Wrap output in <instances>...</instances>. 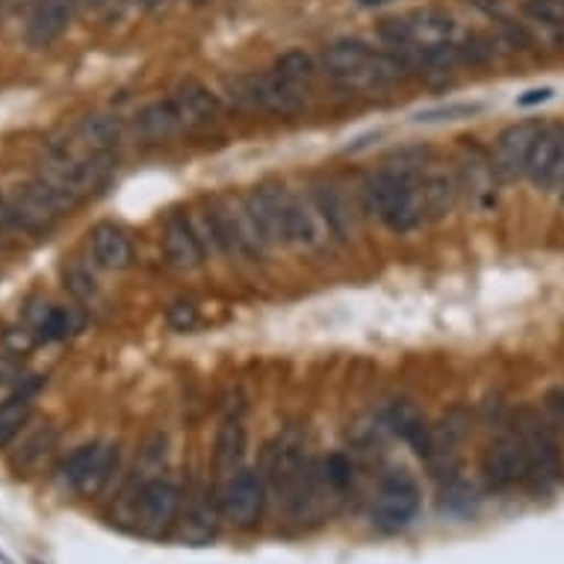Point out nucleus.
Instances as JSON below:
<instances>
[{
	"mask_svg": "<svg viewBox=\"0 0 564 564\" xmlns=\"http://www.w3.org/2000/svg\"><path fill=\"white\" fill-rule=\"evenodd\" d=\"M0 564H12V562H10V558H7V555L0 553Z\"/></svg>",
	"mask_w": 564,
	"mask_h": 564,
	"instance_id": "c9c22d12",
	"label": "nucleus"
},
{
	"mask_svg": "<svg viewBox=\"0 0 564 564\" xmlns=\"http://www.w3.org/2000/svg\"><path fill=\"white\" fill-rule=\"evenodd\" d=\"M112 175V158L107 151H86L84 158H72L68 151H56L45 163L42 181L51 184L68 202L77 204L86 195L98 193Z\"/></svg>",
	"mask_w": 564,
	"mask_h": 564,
	"instance_id": "f03ea898",
	"label": "nucleus"
},
{
	"mask_svg": "<svg viewBox=\"0 0 564 564\" xmlns=\"http://www.w3.org/2000/svg\"><path fill=\"white\" fill-rule=\"evenodd\" d=\"M137 3H142V7H160V3H163V0H137Z\"/></svg>",
	"mask_w": 564,
	"mask_h": 564,
	"instance_id": "72a5a7b5",
	"label": "nucleus"
},
{
	"mask_svg": "<svg viewBox=\"0 0 564 564\" xmlns=\"http://www.w3.org/2000/svg\"><path fill=\"white\" fill-rule=\"evenodd\" d=\"M337 237L334 225L328 223L323 204L316 198V193H290L288 204V240L302 249H323L325 242Z\"/></svg>",
	"mask_w": 564,
	"mask_h": 564,
	"instance_id": "9b49d317",
	"label": "nucleus"
},
{
	"mask_svg": "<svg viewBox=\"0 0 564 564\" xmlns=\"http://www.w3.org/2000/svg\"><path fill=\"white\" fill-rule=\"evenodd\" d=\"M33 564H39V562H33Z\"/></svg>",
	"mask_w": 564,
	"mask_h": 564,
	"instance_id": "58836bf2",
	"label": "nucleus"
},
{
	"mask_svg": "<svg viewBox=\"0 0 564 564\" xmlns=\"http://www.w3.org/2000/svg\"><path fill=\"white\" fill-rule=\"evenodd\" d=\"M275 72L278 75L288 77V80H293V84H307V80L316 75V63H314V56L307 54V51L293 47V51H288V54L278 56Z\"/></svg>",
	"mask_w": 564,
	"mask_h": 564,
	"instance_id": "cd10ccee",
	"label": "nucleus"
},
{
	"mask_svg": "<svg viewBox=\"0 0 564 564\" xmlns=\"http://www.w3.org/2000/svg\"><path fill=\"white\" fill-rule=\"evenodd\" d=\"M77 0H39L28 19V42L33 47L54 45L75 19Z\"/></svg>",
	"mask_w": 564,
	"mask_h": 564,
	"instance_id": "2eb2a0df",
	"label": "nucleus"
},
{
	"mask_svg": "<svg viewBox=\"0 0 564 564\" xmlns=\"http://www.w3.org/2000/svg\"><path fill=\"white\" fill-rule=\"evenodd\" d=\"M33 411V388H19L0 402V449L21 435Z\"/></svg>",
	"mask_w": 564,
	"mask_h": 564,
	"instance_id": "b1692460",
	"label": "nucleus"
},
{
	"mask_svg": "<svg viewBox=\"0 0 564 564\" xmlns=\"http://www.w3.org/2000/svg\"><path fill=\"white\" fill-rule=\"evenodd\" d=\"M514 432L527 446L529 458H532V470H535V485H546L562 476V455H558V444H555L553 432L546 426L541 416L532 411H523L514 420Z\"/></svg>",
	"mask_w": 564,
	"mask_h": 564,
	"instance_id": "f8f14e48",
	"label": "nucleus"
},
{
	"mask_svg": "<svg viewBox=\"0 0 564 564\" xmlns=\"http://www.w3.org/2000/svg\"><path fill=\"white\" fill-rule=\"evenodd\" d=\"M89 242H93V258L101 269H110V272H119V269H128L133 263V242L119 225L101 223L95 225L93 234H89Z\"/></svg>",
	"mask_w": 564,
	"mask_h": 564,
	"instance_id": "f3484780",
	"label": "nucleus"
},
{
	"mask_svg": "<svg viewBox=\"0 0 564 564\" xmlns=\"http://www.w3.org/2000/svg\"><path fill=\"white\" fill-rule=\"evenodd\" d=\"M562 198H564V184H562Z\"/></svg>",
	"mask_w": 564,
	"mask_h": 564,
	"instance_id": "e433bc0d",
	"label": "nucleus"
},
{
	"mask_svg": "<svg viewBox=\"0 0 564 564\" xmlns=\"http://www.w3.org/2000/svg\"><path fill=\"white\" fill-rule=\"evenodd\" d=\"M249 210L254 216V223L260 225V231L267 237L269 246H284L288 240V204L290 193L278 184H260L254 186L249 195Z\"/></svg>",
	"mask_w": 564,
	"mask_h": 564,
	"instance_id": "ddd939ff",
	"label": "nucleus"
},
{
	"mask_svg": "<svg viewBox=\"0 0 564 564\" xmlns=\"http://www.w3.org/2000/svg\"><path fill=\"white\" fill-rule=\"evenodd\" d=\"M564 184V139H562V149H558V158H555V166L550 172V181H546V189H562Z\"/></svg>",
	"mask_w": 564,
	"mask_h": 564,
	"instance_id": "7c9ffc66",
	"label": "nucleus"
},
{
	"mask_svg": "<svg viewBox=\"0 0 564 564\" xmlns=\"http://www.w3.org/2000/svg\"><path fill=\"white\" fill-rule=\"evenodd\" d=\"M367 204L390 231L408 234L420 228L426 223V202L423 175L416 172V163L384 166L379 175H372L367 181Z\"/></svg>",
	"mask_w": 564,
	"mask_h": 564,
	"instance_id": "f257e3e1",
	"label": "nucleus"
},
{
	"mask_svg": "<svg viewBox=\"0 0 564 564\" xmlns=\"http://www.w3.org/2000/svg\"><path fill=\"white\" fill-rule=\"evenodd\" d=\"M390 429L397 432L405 444H411L420 455H429V446H432V429L426 426L423 414L416 411L411 402H393V408L388 411Z\"/></svg>",
	"mask_w": 564,
	"mask_h": 564,
	"instance_id": "4be33fe9",
	"label": "nucleus"
},
{
	"mask_svg": "<svg viewBox=\"0 0 564 564\" xmlns=\"http://www.w3.org/2000/svg\"><path fill=\"white\" fill-rule=\"evenodd\" d=\"M56 441H59V435H56V429L51 426L30 432V435L19 444V449L10 455V470L15 473V476H33V473H39L47 462H51V455H54L56 449Z\"/></svg>",
	"mask_w": 564,
	"mask_h": 564,
	"instance_id": "a211bd4d",
	"label": "nucleus"
},
{
	"mask_svg": "<svg viewBox=\"0 0 564 564\" xmlns=\"http://www.w3.org/2000/svg\"><path fill=\"white\" fill-rule=\"evenodd\" d=\"M237 89H240V95H237L240 101H246L254 110L281 116V119H290V116H299L305 110L302 84H293L284 75H278L275 68L267 72V75L246 77Z\"/></svg>",
	"mask_w": 564,
	"mask_h": 564,
	"instance_id": "1a4fd4ad",
	"label": "nucleus"
},
{
	"mask_svg": "<svg viewBox=\"0 0 564 564\" xmlns=\"http://www.w3.org/2000/svg\"><path fill=\"white\" fill-rule=\"evenodd\" d=\"M562 139H564L562 121L541 124V133H538L535 145H532V154H529V163H527V177L532 181V184L546 186L550 172H553L555 166V158H558V149H562Z\"/></svg>",
	"mask_w": 564,
	"mask_h": 564,
	"instance_id": "6ab92c4d",
	"label": "nucleus"
},
{
	"mask_svg": "<svg viewBox=\"0 0 564 564\" xmlns=\"http://www.w3.org/2000/svg\"><path fill=\"white\" fill-rule=\"evenodd\" d=\"M553 98V89H532L527 93L523 98H518L520 107H532V104H541V101H550Z\"/></svg>",
	"mask_w": 564,
	"mask_h": 564,
	"instance_id": "2f4dec72",
	"label": "nucleus"
},
{
	"mask_svg": "<svg viewBox=\"0 0 564 564\" xmlns=\"http://www.w3.org/2000/svg\"><path fill=\"white\" fill-rule=\"evenodd\" d=\"M263 506H267V481L258 470L242 467L219 488V511L225 523L231 527L251 529L263 514Z\"/></svg>",
	"mask_w": 564,
	"mask_h": 564,
	"instance_id": "6e6552de",
	"label": "nucleus"
},
{
	"mask_svg": "<svg viewBox=\"0 0 564 564\" xmlns=\"http://www.w3.org/2000/svg\"><path fill=\"white\" fill-rule=\"evenodd\" d=\"M80 139L89 151H107L112 142H119V124L107 116H93L80 124Z\"/></svg>",
	"mask_w": 564,
	"mask_h": 564,
	"instance_id": "bb28decb",
	"label": "nucleus"
},
{
	"mask_svg": "<svg viewBox=\"0 0 564 564\" xmlns=\"http://www.w3.org/2000/svg\"><path fill=\"white\" fill-rule=\"evenodd\" d=\"M116 464H119V449L112 444L95 441V444L77 446L75 453L56 467V485L77 497H95L107 488Z\"/></svg>",
	"mask_w": 564,
	"mask_h": 564,
	"instance_id": "20e7f679",
	"label": "nucleus"
},
{
	"mask_svg": "<svg viewBox=\"0 0 564 564\" xmlns=\"http://www.w3.org/2000/svg\"><path fill=\"white\" fill-rule=\"evenodd\" d=\"M364 7H376V3H384V0H361Z\"/></svg>",
	"mask_w": 564,
	"mask_h": 564,
	"instance_id": "f704fd0d",
	"label": "nucleus"
},
{
	"mask_svg": "<svg viewBox=\"0 0 564 564\" xmlns=\"http://www.w3.org/2000/svg\"><path fill=\"white\" fill-rule=\"evenodd\" d=\"M214 494H198L189 500V509L184 511L181 518V527H184V541L202 546L207 544L210 538L216 535V520H223V511H219V497L210 500Z\"/></svg>",
	"mask_w": 564,
	"mask_h": 564,
	"instance_id": "aec40b11",
	"label": "nucleus"
},
{
	"mask_svg": "<svg viewBox=\"0 0 564 564\" xmlns=\"http://www.w3.org/2000/svg\"><path fill=\"white\" fill-rule=\"evenodd\" d=\"M110 3H116V0H77V7H89V10H104Z\"/></svg>",
	"mask_w": 564,
	"mask_h": 564,
	"instance_id": "473e14b6",
	"label": "nucleus"
},
{
	"mask_svg": "<svg viewBox=\"0 0 564 564\" xmlns=\"http://www.w3.org/2000/svg\"><path fill=\"white\" fill-rule=\"evenodd\" d=\"M216 470L225 479H231L234 473L242 470V458H246V426L237 416H228L216 435Z\"/></svg>",
	"mask_w": 564,
	"mask_h": 564,
	"instance_id": "412c9836",
	"label": "nucleus"
},
{
	"mask_svg": "<svg viewBox=\"0 0 564 564\" xmlns=\"http://www.w3.org/2000/svg\"><path fill=\"white\" fill-rule=\"evenodd\" d=\"M0 3H3V0H0Z\"/></svg>",
	"mask_w": 564,
	"mask_h": 564,
	"instance_id": "ea45409f",
	"label": "nucleus"
},
{
	"mask_svg": "<svg viewBox=\"0 0 564 564\" xmlns=\"http://www.w3.org/2000/svg\"><path fill=\"white\" fill-rule=\"evenodd\" d=\"M80 328V316L72 307H47L45 314L39 316L36 337L39 340H65Z\"/></svg>",
	"mask_w": 564,
	"mask_h": 564,
	"instance_id": "a878e982",
	"label": "nucleus"
},
{
	"mask_svg": "<svg viewBox=\"0 0 564 564\" xmlns=\"http://www.w3.org/2000/svg\"><path fill=\"white\" fill-rule=\"evenodd\" d=\"M546 408H550V414H553L555 423L564 429V390L562 388L546 393Z\"/></svg>",
	"mask_w": 564,
	"mask_h": 564,
	"instance_id": "c756f323",
	"label": "nucleus"
},
{
	"mask_svg": "<svg viewBox=\"0 0 564 564\" xmlns=\"http://www.w3.org/2000/svg\"><path fill=\"white\" fill-rule=\"evenodd\" d=\"M538 133H541V121H518L502 130L494 142V154H490V169H494L497 181L509 184V181L527 175L529 154H532Z\"/></svg>",
	"mask_w": 564,
	"mask_h": 564,
	"instance_id": "9d476101",
	"label": "nucleus"
},
{
	"mask_svg": "<svg viewBox=\"0 0 564 564\" xmlns=\"http://www.w3.org/2000/svg\"><path fill=\"white\" fill-rule=\"evenodd\" d=\"M163 251L166 260L181 272H193L204 263V242L195 225L181 214H172L163 225Z\"/></svg>",
	"mask_w": 564,
	"mask_h": 564,
	"instance_id": "4468645a",
	"label": "nucleus"
},
{
	"mask_svg": "<svg viewBox=\"0 0 564 564\" xmlns=\"http://www.w3.org/2000/svg\"><path fill=\"white\" fill-rule=\"evenodd\" d=\"M420 511V488L408 470H390L372 500V527L384 535H397L414 523Z\"/></svg>",
	"mask_w": 564,
	"mask_h": 564,
	"instance_id": "39448f33",
	"label": "nucleus"
},
{
	"mask_svg": "<svg viewBox=\"0 0 564 564\" xmlns=\"http://www.w3.org/2000/svg\"><path fill=\"white\" fill-rule=\"evenodd\" d=\"M181 506H184V494L172 479L158 476V479L142 481L133 497L137 532L149 538H163L181 518Z\"/></svg>",
	"mask_w": 564,
	"mask_h": 564,
	"instance_id": "423d86ee",
	"label": "nucleus"
},
{
	"mask_svg": "<svg viewBox=\"0 0 564 564\" xmlns=\"http://www.w3.org/2000/svg\"><path fill=\"white\" fill-rule=\"evenodd\" d=\"M172 104H175L177 119H181V128L184 130L214 128L219 116H223L219 98L202 84H184L175 93Z\"/></svg>",
	"mask_w": 564,
	"mask_h": 564,
	"instance_id": "dca6fc26",
	"label": "nucleus"
},
{
	"mask_svg": "<svg viewBox=\"0 0 564 564\" xmlns=\"http://www.w3.org/2000/svg\"><path fill=\"white\" fill-rule=\"evenodd\" d=\"M458 186L446 172H435V175L423 177V202H426V219H437L453 210Z\"/></svg>",
	"mask_w": 564,
	"mask_h": 564,
	"instance_id": "393cba45",
	"label": "nucleus"
},
{
	"mask_svg": "<svg viewBox=\"0 0 564 564\" xmlns=\"http://www.w3.org/2000/svg\"><path fill=\"white\" fill-rule=\"evenodd\" d=\"M181 119H177V110L172 98L169 101H154L149 107H142L137 112V133L149 142H163V139H172L181 133Z\"/></svg>",
	"mask_w": 564,
	"mask_h": 564,
	"instance_id": "5701e85b",
	"label": "nucleus"
},
{
	"mask_svg": "<svg viewBox=\"0 0 564 564\" xmlns=\"http://www.w3.org/2000/svg\"><path fill=\"white\" fill-rule=\"evenodd\" d=\"M198 3H204V0H198Z\"/></svg>",
	"mask_w": 564,
	"mask_h": 564,
	"instance_id": "4c0bfd02",
	"label": "nucleus"
},
{
	"mask_svg": "<svg viewBox=\"0 0 564 564\" xmlns=\"http://www.w3.org/2000/svg\"><path fill=\"white\" fill-rule=\"evenodd\" d=\"M481 473L490 488L509 490L518 485H535V470H532V458H529L527 446L511 429L500 435L481 455Z\"/></svg>",
	"mask_w": 564,
	"mask_h": 564,
	"instance_id": "0eeeda50",
	"label": "nucleus"
},
{
	"mask_svg": "<svg viewBox=\"0 0 564 564\" xmlns=\"http://www.w3.org/2000/svg\"><path fill=\"white\" fill-rule=\"evenodd\" d=\"M481 112L479 104H449V107H435V110H423L416 112L414 121H423V124H435V121H458V119H470Z\"/></svg>",
	"mask_w": 564,
	"mask_h": 564,
	"instance_id": "c85d7f7f",
	"label": "nucleus"
},
{
	"mask_svg": "<svg viewBox=\"0 0 564 564\" xmlns=\"http://www.w3.org/2000/svg\"><path fill=\"white\" fill-rule=\"evenodd\" d=\"M207 225L214 231V240L223 249L231 251V254L258 258V254H263L269 249L267 237L260 231V225L254 223L246 198H234V195L216 198L210 214H207Z\"/></svg>",
	"mask_w": 564,
	"mask_h": 564,
	"instance_id": "7ed1b4c3",
	"label": "nucleus"
}]
</instances>
